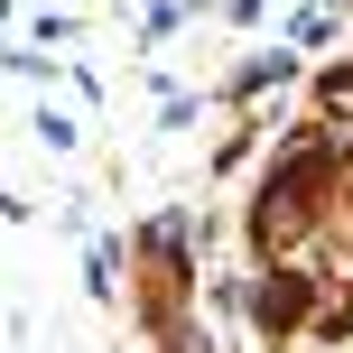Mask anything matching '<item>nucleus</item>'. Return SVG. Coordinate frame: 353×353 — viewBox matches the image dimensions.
<instances>
[{
	"label": "nucleus",
	"mask_w": 353,
	"mask_h": 353,
	"mask_svg": "<svg viewBox=\"0 0 353 353\" xmlns=\"http://www.w3.org/2000/svg\"><path fill=\"white\" fill-rule=\"evenodd\" d=\"M298 298H307L298 279H270V288H261V316H270V325H288V316H298Z\"/></svg>",
	"instance_id": "1"
}]
</instances>
